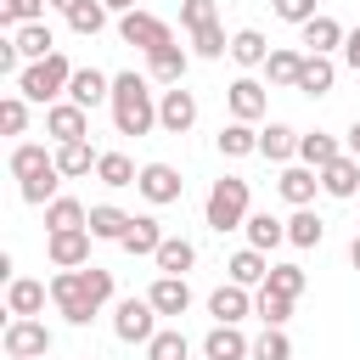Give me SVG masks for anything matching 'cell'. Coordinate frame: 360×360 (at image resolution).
<instances>
[{
    "mask_svg": "<svg viewBox=\"0 0 360 360\" xmlns=\"http://www.w3.org/2000/svg\"><path fill=\"white\" fill-rule=\"evenodd\" d=\"M51 304L62 309L68 326H90V321L112 304V270H101V264L56 270V276H51Z\"/></svg>",
    "mask_w": 360,
    "mask_h": 360,
    "instance_id": "obj_1",
    "label": "cell"
},
{
    "mask_svg": "<svg viewBox=\"0 0 360 360\" xmlns=\"http://www.w3.org/2000/svg\"><path fill=\"white\" fill-rule=\"evenodd\" d=\"M112 129L118 135H152L158 129V90L146 73H112Z\"/></svg>",
    "mask_w": 360,
    "mask_h": 360,
    "instance_id": "obj_2",
    "label": "cell"
},
{
    "mask_svg": "<svg viewBox=\"0 0 360 360\" xmlns=\"http://www.w3.org/2000/svg\"><path fill=\"white\" fill-rule=\"evenodd\" d=\"M248 202H253L248 180H242V174H219V180L208 186V202H202L208 231H219V236H225V231H242V225H248V214H253Z\"/></svg>",
    "mask_w": 360,
    "mask_h": 360,
    "instance_id": "obj_3",
    "label": "cell"
},
{
    "mask_svg": "<svg viewBox=\"0 0 360 360\" xmlns=\"http://www.w3.org/2000/svg\"><path fill=\"white\" fill-rule=\"evenodd\" d=\"M68 79H73V62H68L62 51H51V56H39V62H28V68L17 73V90H22L28 101L51 107V101L68 96Z\"/></svg>",
    "mask_w": 360,
    "mask_h": 360,
    "instance_id": "obj_4",
    "label": "cell"
},
{
    "mask_svg": "<svg viewBox=\"0 0 360 360\" xmlns=\"http://www.w3.org/2000/svg\"><path fill=\"white\" fill-rule=\"evenodd\" d=\"M51 326L39 321V315H11L6 321V332H0V349L11 354V360H45L51 354Z\"/></svg>",
    "mask_w": 360,
    "mask_h": 360,
    "instance_id": "obj_5",
    "label": "cell"
},
{
    "mask_svg": "<svg viewBox=\"0 0 360 360\" xmlns=\"http://www.w3.org/2000/svg\"><path fill=\"white\" fill-rule=\"evenodd\" d=\"M112 338L146 349V343L158 338V309H152V298H118V309H112Z\"/></svg>",
    "mask_w": 360,
    "mask_h": 360,
    "instance_id": "obj_6",
    "label": "cell"
},
{
    "mask_svg": "<svg viewBox=\"0 0 360 360\" xmlns=\"http://www.w3.org/2000/svg\"><path fill=\"white\" fill-rule=\"evenodd\" d=\"M118 39L124 45H135V51H163V45H174V28L163 22V17H152V11H124L118 17Z\"/></svg>",
    "mask_w": 360,
    "mask_h": 360,
    "instance_id": "obj_7",
    "label": "cell"
},
{
    "mask_svg": "<svg viewBox=\"0 0 360 360\" xmlns=\"http://www.w3.org/2000/svg\"><path fill=\"white\" fill-rule=\"evenodd\" d=\"M197 124V96L186 90V84H169V90H158V129H169V135H186Z\"/></svg>",
    "mask_w": 360,
    "mask_h": 360,
    "instance_id": "obj_8",
    "label": "cell"
},
{
    "mask_svg": "<svg viewBox=\"0 0 360 360\" xmlns=\"http://www.w3.org/2000/svg\"><path fill=\"white\" fill-rule=\"evenodd\" d=\"M135 191H141L152 208H163V202H180L186 180H180V169H174V163H141V180H135Z\"/></svg>",
    "mask_w": 360,
    "mask_h": 360,
    "instance_id": "obj_9",
    "label": "cell"
},
{
    "mask_svg": "<svg viewBox=\"0 0 360 360\" xmlns=\"http://www.w3.org/2000/svg\"><path fill=\"white\" fill-rule=\"evenodd\" d=\"M45 135H51L56 146H62V141H84V135H90V112H84L79 101L62 96V101L45 107Z\"/></svg>",
    "mask_w": 360,
    "mask_h": 360,
    "instance_id": "obj_10",
    "label": "cell"
},
{
    "mask_svg": "<svg viewBox=\"0 0 360 360\" xmlns=\"http://www.w3.org/2000/svg\"><path fill=\"white\" fill-rule=\"evenodd\" d=\"M90 225L84 231H51L45 236V259L56 264V270H79V264H90Z\"/></svg>",
    "mask_w": 360,
    "mask_h": 360,
    "instance_id": "obj_11",
    "label": "cell"
},
{
    "mask_svg": "<svg viewBox=\"0 0 360 360\" xmlns=\"http://www.w3.org/2000/svg\"><path fill=\"white\" fill-rule=\"evenodd\" d=\"M225 101H231V118H242V124H259V118H264V107H270V96H264V84H259L253 73H242V79H231V90H225Z\"/></svg>",
    "mask_w": 360,
    "mask_h": 360,
    "instance_id": "obj_12",
    "label": "cell"
},
{
    "mask_svg": "<svg viewBox=\"0 0 360 360\" xmlns=\"http://www.w3.org/2000/svg\"><path fill=\"white\" fill-rule=\"evenodd\" d=\"M276 191H281V202L309 208V202H315V191H321V169H309V163H287V169L276 174Z\"/></svg>",
    "mask_w": 360,
    "mask_h": 360,
    "instance_id": "obj_13",
    "label": "cell"
},
{
    "mask_svg": "<svg viewBox=\"0 0 360 360\" xmlns=\"http://www.w3.org/2000/svg\"><path fill=\"white\" fill-rule=\"evenodd\" d=\"M68 101H79L84 112L101 107V101H112V73H101V68H73V79H68Z\"/></svg>",
    "mask_w": 360,
    "mask_h": 360,
    "instance_id": "obj_14",
    "label": "cell"
},
{
    "mask_svg": "<svg viewBox=\"0 0 360 360\" xmlns=\"http://www.w3.org/2000/svg\"><path fill=\"white\" fill-rule=\"evenodd\" d=\"M321 191H326V197H338V202L360 197V158H354V152L332 158V163L321 169Z\"/></svg>",
    "mask_w": 360,
    "mask_h": 360,
    "instance_id": "obj_15",
    "label": "cell"
},
{
    "mask_svg": "<svg viewBox=\"0 0 360 360\" xmlns=\"http://www.w3.org/2000/svg\"><path fill=\"white\" fill-rule=\"evenodd\" d=\"M202 360H253V343L242 338V326L214 321V326H208V338H202Z\"/></svg>",
    "mask_w": 360,
    "mask_h": 360,
    "instance_id": "obj_16",
    "label": "cell"
},
{
    "mask_svg": "<svg viewBox=\"0 0 360 360\" xmlns=\"http://www.w3.org/2000/svg\"><path fill=\"white\" fill-rule=\"evenodd\" d=\"M186 68H191V56L180 51V45H163V51H146V79L152 84H186Z\"/></svg>",
    "mask_w": 360,
    "mask_h": 360,
    "instance_id": "obj_17",
    "label": "cell"
},
{
    "mask_svg": "<svg viewBox=\"0 0 360 360\" xmlns=\"http://www.w3.org/2000/svg\"><path fill=\"white\" fill-rule=\"evenodd\" d=\"M118 248H124V253H129V259H152V253H158V248H163V225H158V219H152V214H135V219H129V231H124V242H118Z\"/></svg>",
    "mask_w": 360,
    "mask_h": 360,
    "instance_id": "obj_18",
    "label": "cell"
},
{
    "mask_svg": "<svg viewBox=\"0 0 360 360\" xmlns=\"http://www.w3.org/2000/svg\"><path fill=\"white\" fill-rule=\"evenodd\" d=\"M146 298H152L158 315H186V309H191V287H186V276H158V281L146 287Z\"/></svg>",
    "mask_w": 360,
    "mask_h": 360,
    "instance_id": "obj_19",
    "label": "cell"
},
{
    "mask_svg": "<svg viewBox=\"0 0 360 360\" xmlns=\"http://www.w3.org/2000/svg\"><path fill=\"white\" fill-rule=\"evenodd\" d=\"M253 309V298H248V287H236V281H225V287H214L208 292V315L214 321H225V326H242V315Z\"/></svg>",
    "mask_w": 360,
    "mask_h": 360,
    "instance_id": "obj_20",
    "label": "cell"
},
{
    "mask_svg": "<svg viewBox=\"0 0 360 360\" xmlns=\"http://www.w3.org/2000/svg\"><path fill=\"white\" fill-rule=\"evenodd\" d=\"M332 79H338V62L321 56V51H304V68H298V84H292V90H304V96H326Z\"/></svg>",
    "mask_w": 360,
    "mask_h": 360,
    "instance_id": "obj_21",
    "label": "cell"
},
{
    "mask_svg": "<svg viewBox=\"0 0 360 360\" xmlns=\"http://www.w3.org/2000/svg\"><path fill=\"white\" fill-rule=\"evenodd\" d=\"M304 51H321V56L343 51V22H338V17H326V11H315V17L304 22Z\"/></svg>",
    "mask_w": 360,
    "mask_h": 360,
    "instance_id": "obj_22",
    "label": "cell"
},
{
    "mask_svg": "<svg viewBox=\"0 0 360 360\" xmlns=\"http://www.w3.org/2000/svg\"><path fill=\"white\" fill-rule=\"evenodd\" d=\"M270 51H276V45H270L259 28H236V34H231V62H236V68H264Z\"/></svg>",
    "mask_w": 360,
    "mask_h": 360,
    "instance_id": "obj_23",
    "label": "cell"
},
{
    "mask_svg": "<svg viewBox=\"0 0 360 360\" xmlns=\"http://www.w3.org/2000/svg\"><path fill=\"white\" fill-rule=\"evenodd\" d=\"M129 219H135V214H124L118 202H90V236H96V242H124Z\"/></svg>",
    "mask_w": 360,
    "mask_h": 360,
    "instance_id": "obj_24",
    "label": "cell"
},
{
    "mask_svg": "<svg viewBox=\"0 0 360 360\" xmlns=\"http://www.w3.org/2000/svg\"><path fill=\"white\" fill-rule=\"evenodd\" d=\"M214 146H219V158H253V152H259V129L242 124V118H231V124L214 135Z\"/></svg>",
    "mask_w": 360,
    "mask_h": 360,
    "instance_id": "obj_25",
    "label": "cell"
},
{
    "mask_svg": "<svg viewBox=\"0 0 360 360\" xmlns=\"http://www.w3.org/2000/svg\"><path fill=\"white\" fill-rule=\"evenodd\" d=\"M152 264H158V276H186L197 264V248L186 236H163V248L152 253Z\"/></svg>",
    "mask_w": 360,
    "mask_h": 360,
    "instance_id": "obj_26",
    "label": "cell"
},
{
    "mask_svg": "<svg viewBox=\"0 0 360 360\" xmlns=\"http://www.w3.org/2000/svg\"><path fill=\"white\" fill-rule=\"evenodd\" d=\"M39 309H45V281H28V276L6 281V315H39Z\"/></svg>",
    "mask_w": 360,
    "mask_h": 360,
    "instance_id": "obj_27",
    "label": "cell"
},
{
    "mask_svg": "<svg viewBox=\"0 0 360 360\" xmlns=\"http://www.w3.org/2000/svg\"><path fill=\"white\" fill-rule=\"evenodd\" d=\"M11 39H17L22 62H39V56H51V51H56V34L45 28V17H39V22H22V28H11Z\"/></svg>",
    "mask_w": 360,
    "mask_h": 360,
    "instance_id": "obj_28",
    "label": "cell"
},
{
    "mask_svg": "<svg viewBox=\"0 0 360 360\" xmlns=\"http://www.w3.org/2000/svg\"><path fill=\"white\" fill-rule=\"evenodd\" d=\"M259 158H270V163H292V158H298V129H287V124L259 129Z\"/></svg>",
    "mask_w": 360,
    "mask_h": 360,
    "instance_id": "obj_29",
    "label": "cell"
},
{
    "mask_svg": "<svg viewBox=\"0 0 360 360\" xmlns=\"http://www.w3.org/2000/svg\"><path fill=\"white\" fill-rule=\"evenodd\" d=\"M332 158H343L338 135H326V129H309V135H298V163H309V169H326Z\"/></svg>",
    "mask_w": 360,
    "mask_h": 360,
    "instance_id": "obj_30",
    "label": "cell"
},
{
    "mask_svg": "<svg viewBox=\"0 0 360 360\" xmlns=\"http://www.w3.org/2000/svg\"><path fill=\"white\" fill-rule=\"evenodd\" d=\"M96 163H101V152H96L90 141H62V146H56V169H62L68 180H79V174H90Z\"/></svg>",
    "mask_w": 360,
    "mask_h": 360,
    "instance_id": "obj_31",
    "label": "cell"
},
{
    "mask_svg": "<svg viewBox=\"0 0 360 360\" xmlns=\"http://www.w3.org/2000/svg\"><path fill=\"white\" fill-rule=\"evenodd\" d=\"M90 225V208L79 202V197H56V202H45V231H84Z\"/></svg>",
    "mask_w": 360,
    "mask_h": 360,
    "instance_id": "obj_32",
    "label": "cell"
},
{
    "mask_svg": "<svg viewBox=\"0 0 360 360\" xmlns=\"http://www.w3.org/2000/svg\"><path fill=\"white\" fill-rule=\"evenodd\" d=\"M248 248H259V253H270V248H281L287 242V219H276V214H248Z\"/></svg>",
    "mask_w": 360,
    "mask_h": 360,
    "instance_id": "obj_33",
    "label": "cell"
},
{
    "mask_svg": "<svg viewBox=\"0 0 360 360\" xmlns=\"http://www.w3.org/2000/svg\"><path fill=\"white\" fill-rule=\"evenodd\" d=\"M231 281L236 287H264V276H270V259L259 253V248H242V253H231Z\"/></svg>",
    "mask_w": 360,
    "mask_h": 360,
    "instance_id": "obj_34",
    "label": "cell"
},
{
    "mask_svg": "<svg viewBox=\"0 0 360 360\" xmlns=\"http://www.w3.org/2000/svg\"><path fill=\"white\" fill-rule=\"evenodd\" d=\"M298 68H304V51L276 45V51H270V62H264V79H270V84H281V90H292V84H298Z\"/></svg>",
    "mask_w": 360,
    "mask_h": 360,
    "instance_id": "obj_35",
    "label": "cell"
},
{
    "mask_svg": "<svg viewBox=\"0 0 360 360\" xmlns=\"http://www.w3.org/2000/svg\"><path fill=\"white\" fill-rule=\"evenodd\" d=\"M51 163H56V152H45L39 141H17V146H11V174H17V180H34V174L51 169Z\"/></svg>",
    "mask_w": 360,
    "mask_h": 360,
    "instance_id": "obj_36",
    "label": "cell"
},
{
    "mask_svg": "<svg viewBox=\"0 0 360 360\" xmlns=\"http://www.w3.org/2000/svg\"><path fill=\"white\" fill-rule=\"evenodd\" d=\"M287 242H292V248H321V242H326L321 214H315V208H292V219H287Z\"/></svg>",
    "mask_w": 360,
    "mask_h": 360,
    "instance_id": "obj_37",
    "label": "cell"
},
{
    "mask_svg": "<svg viewBox=\"0 0 360 360\" xmlns=\"http://www.w3.org/2000/svg\"><path fill=\"white\" fill-rule=\"evenodd\" d=\"M96 180H101V186H112V191H124V186H135V180H141V169H135L124 152H101V163H96Z\"/></svg>",
    "mask_w": 360,
    "mask_h": 360,
    "instance_id": "obj_38",
    "label": "cell"
},
{
    "mask_svg": "<svg viewBox=\"0 0 360 360\" xmlns=\"http://www.w3.org/2000/svg\"><path fill=\"white\" fill-rule=\"evenodd\" d=\"M62 180H68V174L51 163V169H39L34 180H22L17 191H22V202H28V208H45V202H56V186H62Z\"/></svg>",
    "mask_w": 360,
    "mask_h": 360,
    "instance_id": "obj_39",
    "label": "cell"
},
{
    "mask_svg": "<svg viewBox=\"0 0 360 360\" xmlns=\"http://www.w3.org/2000/svg\"><path fill=\"white\" fill-rule=\"evenodd\" d=\"M146 360H191V343L180 326H158V338L146 343Z\"/></svg>",
    "mask_w": 360,
    "mask_h": 360,
    "instance_id": "obj_40",
    "label": "cell"
},
{
    "mask_svg": "<svg viewBox=\"0 0 360 360\" xmlns=\"http://www.w3.org/2000/svg\"><path fill=\"white\" fill-rule=\"evenodd\" d=\"M68 28H73V34H84V39H90V34H101V28H107V0H79V6L68 11Z\"/></svg>",
    "mask_w": 360,
    "mask_h": 360,
    "instance_id": "obj_41",
    "label": "cell"
},
{
    "mask_svg": "<svg viewBox=\"0 0 360 360\" xmlns=\"http://www.w3.org/2000/svg\"><path fill=\"white\" fill-rule=\"evenodd\" d=\"M264 287H270V292H281V298H298V292L309 287V276H304V264H270Z\"/></svg>",
    "mask_w": 360,
    "mask_h": 360,
    "instance_id": "obj_42",
    "label": "cell"
},
{
    "mask_svg": "<svg viewBox=\"0 0 360 360\" xmlns=\"http://www.w3.org/2000/svg\"><path fill=\"white\" fill-rule=\"evenodd\" d=\"M45 6H51V0H0V28L11 34V28H22V22H39Z\"/></svg>",
    "mask_w": 360,
    "mask_h": 360,
    "instance_id": "obj_43",
    "label": "cell"
},
{
    "mask_svg": "<svg viewBox=\"0 0 360 360\" xmlns=\"http://www.w3.org/2000/svg\"><path fill=\"white\" fill-rule=\"evenodd\" d=\"M191 51H197L202 62H219V56H231V39H225V28H219V22H208V28H197V34H191Z\"/></svg>",
    "mask_w": 360,
    "mask_h": 360,
    "instance_id": "obj_44",
    "label": "cell"
},
{
    "mask_svg": "<svg viewBox=\"0 0 360 360\" xmlns=\"http://www.w3.org/2000/svg\"><path fill=\"white\" fill-rule=\"evenodd\" d=\"M253 315H259L264 326H287V315H292V298H281V292L259 287V298H253Z\"/></svg>",
    "mask_w": 360,
    "mask_h": 360,
    "instance_id": "obj_45",
    "label": "cell"
},
{
    "mask_svg": "<svg viewBox=\"0 0 360 360\" xmlns=\"http://www.w3.org/2000/svg\"><path fill=\"white\" fill-rule=\"evenodd\" d=\"M0 129H6V135H22V129H28V96H22V90L0 96Z\"/></svg>",
    "mask_w": 360,
    "mask_h": 360,
    "instance_id": "obj_46",
    "label": "cell"
},
{
    "mask_svg": "<svg viewBox=\"0 0 360 360\" xmlns=\"http://www.w3.org/2000/svg\"><path fill=\"white\" fill-rule=\"evenodd\" d=\"M253 360H292V343H287V332H281V326H264V332L253 338Z\"/></svg>",
    "mask_w": 360,
    "mask_h": 360,
    "instance_id": "obj_47",
    "label": "cell"
},
{
    "mask_svg": "<svg viewBox=\"0 0 360 360\" xmlns=\"http://www.w3.org/2000/svg\"><path fill=\"white\" fill-rule=\"evenodd\" d=\"M208 22H219L214 0H180V28H186V34H197V28H208Z\"/></svg>",
    "mask_w": 360,
    "mask_h": 360,
    "instance_id": "obj_48",
    "label": "cell"
},
{
    "mask_svg": "<svg viewBox=\"0 0 360 360\" xmlns=\"http://www.w3.org/2000/svg\"><path fill=\"white\" fill-rule=\"evenodd\" d=\"M270 11H276L281 22H298V28H304V22L315 17V0H270Z\"/></svg>",
    "mask_w": 360,
    "mask_h": 360,
    "instance_id": "obj_49",
    "label": "cell"
},
{
    "mask_svg": "<svg viewBox=\"0 0 360 360\" xmlns=\"http://www.w3.org/2000/svg\"><path fill=\"white\" fill-rule=\"evenodd\" d=\"M343 62L360 73V28H349V34H343Z\"/></svg>",
    "mask_w": 360,
    "mask_h": 360,
    "instance_id": "obj_50",
    "label": "cell"
},
{
    "mask_svg": "<svg viewBox=\"0 0 360 360\" xmlns=\"http://www.w3.org/2000/svg\"><path fill=\"white\" fill-rule=\"evenodd\" d=\"M107 11H118V17H124V11H135V0H107Z\"/></svg>",
    "mask_w": 360,
    "mask_h": 360,
    "instance_id": "obj_51",
    "label": "cell"
},
{
    "mask_svg": "<svg viewBox=\"0 0 360 360\" xmlns=\"http://www.w3.org/2000/svg\"><path fill=\"white\" fill-rule=\"evenodd\" d=\"M349 152L360 158V118H354V129H349Z\"/></svg>",
    "mask_w": 360,
    "mask_h": 360,
    "instance_id": "obj_52",
    "label": "cell"
},
{
    "mask_svg": "<svg viewBox=\"0 0 360 360\" xmlns=\"http://www.w3.org/2000/svg\"><path fill=\"white\" fill-rule=\"evenodd\" d=\"M349 264H354V270H360V236H354V242H349Z\"/></svg>",
    "mask_w": 360,
    "mask_h": 360,
    "instance_id": "obj_53",
    "label": "cell"
},
{
    "mask_svg": "<svg viewBox=\"0 0 360 360\" xmlns=\"http://www.w3.org/2000/svg\"><path fill=\"white\" fill-rule=\"evenodd\" d=\"M51 6H56V11H62V17H68V11H73V6H79V0H51Z\"/></svg>",
    "mask_w": 360,
    "mask_h": 360,
    "instance_id": "obj_54",
    "label": "cell"
},
{
    "mask_svg": "<svg viewBox=\"0 0 360 360\" xmlns=\"http://www.w3.org/2000/svg\"><path fill=\"white\" fill-rule=\"evenodd\" d=\"M84 360H90V354H84Z\"/></svg>",
    "mask_w": 360,
    "mask_h": 360,
    "instance_id": "obj_55",
    "label": "cell"
}]
</instances>
